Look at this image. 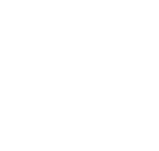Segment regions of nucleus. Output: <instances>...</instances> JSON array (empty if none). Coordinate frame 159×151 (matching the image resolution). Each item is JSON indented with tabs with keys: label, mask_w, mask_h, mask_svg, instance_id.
Returning a JSON list of instances; mask_svg holds the SVG:
<instances>
[]
</instances>
